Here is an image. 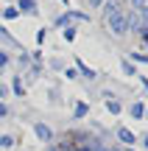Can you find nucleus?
<instances>
[{
	"label": "nucleus",
	"mask_w": 148,
	"mask_h": 151,
	"mask_svg": "<svg viewBox=\"0 0 148 151\" xmlns=\"http://www.w3.org/2000/svg\"><path fill=\"white\" fill-rule=\"evenodd\" d=\"M101 11H104V25H106V31H109L112 37L123 39L129 34V22H126V11L120 9V3H117V0H106V3L101 6Z\"/></svg>",
	"instance_id": "f257e3e1"
},
{
	"label": "nucleus",
	"mask_w": 148,
	"mask_h": 151,
	"mask_svg": "<svg viewBox=\"0 0 148 151\" xmlns=\"http://www.w3.org/2000/svg\"><path fill=\"white\" fill-rule=\"evenodd\" d=\"M31 132H34V137H36L42 146H50V143H56V132H53V126L45 123V120H34V123H31Z\"/></svg>",
	"instance_id": "f03ea898"
},
{
	"label": "nucleus",
	"mask_w": 148,
	"mask_h": 151,
	"mask_svg": "<svg viewBox=\"0 0 148 151\" xmlns=\"http://www.w3.org/2000/svg\"><path fill=\"white\" fill-rule=\"evenodd\" d=\"M115 140H117V146H123V148H134V146H137V132H134L132 126L117 123V129H115Z\"/></svg>",
	"instance_id": "7ed1b4c3"
},
{
	"label": "nucleus",
	"mask_w": 148,
	"mask_h": 151,
	"mask_svg": "<svg viewBox=\"0 0 148 151\" xmlns=\"http://www.w3.org/2000/svg\"><path fill=\"white\" fill-rule=\"evenodd\" d=\"M89 112H92V104L87 98H76L73 101V109H70V120L73 123H81V120L89 118Z\"/></svg>",
	"instance_id": "20e7f679"
},
{
	"label": "nucleus",
	"mask_w": 148,
	"mask_h": 151,
	"mask_svg": "<svg viewBox=\"0 0 148 151\" xmlns=\"http://www.w3.org/2000/svg\"><path fill=\"white\" fill-rule=\"evenodd\" d=\"M0 48H6V50H25V48H22V42L3 25V22H0Z\"/></svg>",
	"instance_id": "39448f33"
},
{
	"label": "nucleus",
	"mask_w": 148,
	"mask_h": 151,
	"mask_svg": "<svg viewBox=\"0 0 148 151\" xmlns=\"http://www.w3.org/2000/svg\"><path fill=\"white\" fill-rule=\"evenodd\" d=\"M73 67H76L78 76H81V78H87V81H95V78H98V70H95V67H89L81 56H73Z\"/></svg>",
	"instance_id": "423d86ee"
},
{
	"label": "nucleus",
	"mask_w": 148,
	"mask_h": 151,
	"mask_svg": "<svg viewBox=\"0 0 148 151\" xmlns=\"http://www.w3.org/2000/svg\"><path fill=\"white\" fill-rule=\"evenodd\" d=\"M145 104H148L145 98H134V101L126 106L129 118H132V120H145Z\"/></svg>",
	"instance_id": "0eeeda50"
},
{
	"label": "nucleus",
	"mask_w": 148,
	"mask_h": 151,
	"mask_svg": "<svg viewBox=\"0 0 148 151\" xmlns=\"http://www.w3.org/2000/svg\"><path fill=\"white\" fill-rule=\"evenodd\" d=\"M9 90H11V98H25V95H28V87H25V81H22V76H20V73L11 76Z\"/></svg>",
	"instance_id": "6e6552de"
},
{
	"label": "nucleus",
	"mask_w": 148,
	"mask_h": 151,
	"mask_svg": "<svg viewBox=\"0 0 148 151\" xmlns=\"http://www.w3.org/2000/svg\"><path fill=\"white\" fill-rule=\"evenodd\" d=\"M104 109H106V115H112V118H120V115L126 112V106H123L120 98H106V101H104Z\"/></svg>",
	"instance_id": "1a4fd4ad"
},
{
	"label": "nucleus",
	"mask_w": 148,
	"mask_h": 151,
	"mask_svg": "<svg viewBox=\"0 0 148 151\" xmlns=\"http://www.w3.org/2000/svg\"><path fill=\"white\" fill-rule=\"evenodd\" d=\"M17 11L20 14H28V17H36L39 14V0H17Z\"/></svg>",
	"instance_id": "9d476101"
},
{
	"label": "nucleus",
	"mask_w": 148,
	"mask_h": 151,
	"mask_svg": "<svg viewBox=\"0 0 148 151\" xmlns=\"http://www.w3.org/2000/svg\"><path fill=\"white\" fill-rule=\"evenodd\" d=\"M11 65H17V73H25L28 67H31V53H28V50H20V53L11 59Z\"/></svg>",
	"instance_id": "9b49d317"
},
{
	"label": "nucleus",
	"mask_w": 148,
	"mask_h": 151,
	"mask_svg": "<svg viewBox=\"0 0 148 151\" xmlns=\"http://www.w3.org/2000/svg\"><path fill=\"white\" fill-rule=\"evenodd\" d=\"M45 98H48V104H50V106H61V104H64V98H61V90H59L56 84L45 90Z\"/></svg>",
	"instance_id": "f8f14e48"
},
{
	"label": "nucleus",
	"mask_w": 148,
	"mask_h": 151,
	"mask_svg": "<svg viewBox=\"0 0 148 151\" xmlns=\"http://www.w3.org/2000/svg\"><path fill=\"white\" fill-rule=\"evenodd\" d=\"M14 148H17V134L0 132V151H14Z\"/></svg>",
	"instance_id": "ddd939ff"
},
{
	"label": "nucleus",
	"mask_w": 148,
	"mask_h": 151,
	"mask_svg": "<svg viewBox=\"0 0 148 151\" xmlns=\"http://www.w3.org/2000/svg\"><path fill=\"white\" fill-rule=\"evenodd\" d=\"M20 11H17V6L14 3H9V6H3L0 9V20H6V22H14V20H20Z\"/></svg>",
	"instance_id": "4468645a"
},
{
	"label": "nucleus",
	"mask_w": 148,
	"mask_h": 151,
	"mask_svg": "<svg viewBox=\"0 0 148 151\" xmlns=\"http://www.w3.org/2000/svg\"><path fill=\"white\" fill-rule=\"evenodd\" d=\"M120 73L126 76V78H137V76H140V67H137V65H132V62L123 56V59H120Z\"/></svg>",
	"instance_id": "2eb2a0df"
},
{
	"label": "nucleus",
	"mask_w": 148,
	"mask_h": 151,
	"mask_svg": "<svg viewBox=\"0 0 148 151\" xmlns=\"http://www.w3.org/2000/svg\"><path fill=\"white\" fill-rule=\"evenodd\" d=\"M45 67H48V70H56V73H61L67 67V62L61 59V56H50V59H45Z\"/></svg>",
	"instance_id": "dca6fc26"
},
{
	"label": "nucleus",
	"mask_w": 148,
	"mask_h": 151,
	"mask_svg": "<svg viewBox=\"0 0 148 151\" xmlns=\"http://www.w3.org/2000/svg\"><path fill=\"white\" fill-rule=\"evenodd\" d=\"M61 39H64L67 45H73L78 39V28L76 25H64V28H61Z\"/></svg>",
	"instance_id": "f3484780"
},
{
	"label": "nucleus",
	"mask_w": 148,
	"mask_h": 151,
	"mask_svg": "<svg viewBox=\"0 0 148 151\" xmlns=\"http://www.w3.org/2000/svg\"><path fill=\"white\" fill-rule=\"evenodd\" d=\"M11 59H14V56H11V50L0 48V76H3V73H6V70L11 67Z\"/></svg>",
	"instance_id": "a211bd4d"
},
{
	"label": "nucleus",
	"mask_w": 148,
	"mask_h": 151,
	"mask_svg": "<svg viewBox=\"0 0 148 151\" xmlns=\"http://www.w3.org/2000/svg\"><path fill=\"white\" fill-rule=\"evenodd\" d=\"M126 59L132 62V65H148V53H145V50H132Z\"/></svg>",
	"instance_id": "6ab92c4d"
},
{
	"label": "nucleus",
	"mask_w": 148,
	"mask_h": 151,
	"mask_svg": "<svg viewBox=\"0 0 148 151\" xmlns=\"http://www.w3.org/2000/svg\"><path fill=\"white\" fill-rule=\"evenodd\" d=\"M53 25H56V28H64V25H76V22L70 20V11H61V14L53 20Z\"/></svg>",
	"instance_id": "aec40b11"
},
{
	"label": "nucleus",
	"mask_w": 148,
	"mask_h": 151,
	"mask_svg": "<svg viewBox=\"0 0 148 151\" xmlns=\"http://www.w3.org/2000/svg\"><path fill=\"white\" fill-rule=\"evenodd\" d=\"M70 11V20L73 22H89V14L87 11H78V9H67Z\"/></svg>",
	"instance_id": "412c9836"
},
{
	"label": "nucleus",
	"mask_w": 148,
	"mask_h": 151,
	"mask_svg": "<svg viewBox=\"0 0 148 151\" xmlns=\"http://www.w3.org/2000/svg\"><path fill=\"white\" fill-rule=\"evenodd\" d=\"M61 76H64L67 81H81V76H78V70H76V67H73V65H67L64 70H61Z\"/></svg>",
	"instance_id": "4be33fe9"
},
{
	"label": "nucleus",
	"mask_w": 148,
	"mask_h": 151,
	"mask_svg": "<svg viewBox=\"0 0 148 151\" xmlns=\"http://www.w3.org/2000/svg\"><path fill=\"white\" fill-rule=\"evenodd\" d=\"M45 39H48V25H42V28L36 31V48H42V45H45Z\"/></svg>",
	"instance_id": "5701e85b"
},
{
	"label": "nucleus",
	"mask_w": 148,
	"mask_h": 151,
	"mask_svg": "<svg viewBox=\"0 0 148 151\" xmlns=\"http://www.w3.org/2000/svg\"><path fill=\"white\" fill-rule=\"evenodd\" d=\"M11 90H9V81H0V101H9Z\"/></svg>",
	"instance_id": "b1692460"
},
{
	"label": "nucleus",
	"mask_w": 148,
	"mask_h": 151,
	"mask_svg": "<svg viewBox=\"0 0 148 151\" xmlns=\"http://www.w3.org/2000/svg\"><path fill=\"white\" fill-rule=\"evenodd\" d=\"M11 115V104L9 101H0V120H6Z\"/></svg>",
	"instance_id": "393cba45"
},
{
	"label": "nucleus",
	"mask_w": 148,
	"mask_h": 151,
	"mask_svg": "<svg viewBox=\"0 0 148 151\" xmlns=\"http://www.w3.org/2000/svg\"><path fill=\"white\" fill-rule=\"evenodd\" d=\"M132 3V11H143V9H148V0H129Z\"/></svg>",
	"instance_id": "a878e982"
},
{
	"label": "nucleus",
	"mask_w": 148,
	"mask_h": 151,
	"mask_svg": "<svg viewBox=\"0 0 148 151\" xmlns=\"http://www.w3.org/2000/svg\"><path fill=\"white\" fill-rule=\"evenodd\" d=\"M137 143L143 146V151H148V132H145V134H140V137H137Z\"/></svg>",
	"instance_id": "bb28decb"
},
{
	"label": "nucleus",
	"mask_w": 148,
	"mask_h": 151,
	"mask_svg": "<svg viewBox=\"0 0 148 151\" xmlns=\"http://www.w3.org/2000/svg\"><path fill=\"white\" fill-rule=\"evenodd\" d=\"M101 98H104V101H106V98H117V95H115V92L109 90V87H104V90H101Z\"/></svg>",
	"instance_id": "cd10ccee"
},
{
	"label": "nucleus",
	"mask_w": 148,
	"mask_h": 151,
	"mask_svg": "<svg viewBox=\"0 0 148 151\" xmlns=\"http://www.w3.org/2000/svg\"><path fill=\"white\" fill-rule=\"evenodd\" d=\"M104 3H106V0H87V6H89V9H101Z\"/></svg>",
	"instance_id": "c85d7f7f"
},
{
	"label": "nucleus",
	"mask_w": 148,
	"mask_h": 151,
	"mask_svg": "<svg viewBox=\"0 0 148 151\" xmlns=\"http://www.w3.org/2000/svg\"><path fill=\"white\" fill-rule=\"evenodd\" d=\"M106 151H123V146H109Z\"/></svg>",
	"instance_id": "c756f323"
},
{
	"label": "nucleus",
	"mask_w": 148,
	"mask_h": 151,
	"mask_svg": "<svg viewBox=\"0 0 148 151\" xmlns=\"http://www.w3.org/2000/svg\"><path fill=\"white\" fill-rule=\"evenodd\" d=\"M61 3H64V6H67V9H70V0H61Z\"/></svg>",
	"instance_id": "7c9ffc66"
},
{
	"label": "nucleus",
	"mask_w": 148,
	"mask_h": 151,
	"mask_svg": "<svg viewBox=\"0 0 148 151\" xmlns=\"http://www.w3.org/2000/svg\"><path fill=\"white\" fill-rule=\"evenodd\" d=\"M145 120H148V104H145Z\"/></svg>",
	"instance_id": "2f4dec72"
}]
</instances>
